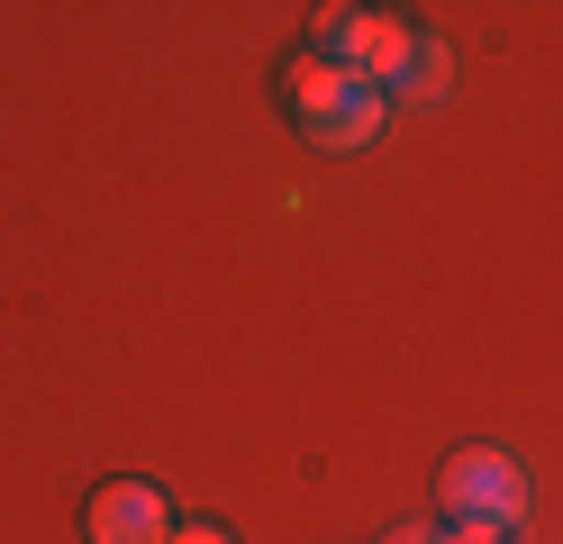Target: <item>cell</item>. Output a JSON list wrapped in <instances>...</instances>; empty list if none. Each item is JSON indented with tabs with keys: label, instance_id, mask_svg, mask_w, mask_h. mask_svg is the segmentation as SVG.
<instances>
[{
	"label": "cell",
	"instance_id": "1",
	"mask_svg": "<svg viewBox=\"0 0 563 544\" xmlns=\"http://www.w3.org/2000/svg\"><path fill=\"white\" fill-rule=\"evenodd\" d=\"M282 100H291L300 136L319 145V155H364V145L391 127V100H382L373 82H355L345 64H328L319 46L291 55V73H282Z\"/></svg>",
	"mask_w": 563,
	"mask_h": 544
},
{
	"label": "cell",
	"instance_id": "2",
	"mask_svg": "<svg viewBox=\"0 0 563 544\" xmlns=\"http://www.w3.org/2000/svg\"><path fill=\"white\" fill-rule=\"evenodd\" d=\"M437 508H445V526H527V471H518V454L464 445L445 463V481H437Z\"/></svg>",
	"mask_w": 563,
	"mask_h": 544
},
{
	"label": "cell",
	"instance_id": "3",
	"mask_svg": "<svg viewBox=\"0 0 563 544\" xmlns=\"http://www.w3.org/2000/svg\"><path fill=\"white\" fill-rule=\"evenodd\" d=\"M409 46H418V27H409V19H391V10H319V55H328V64H345L355 82H373L382 100H391Z\"/></svg>",
	"mask_w": 563,
	"mask_h": 544
},
{
	"label": "cell",
	"instance_id": "4",
	"mask_svg": "<svg viewBox=\"0 0 563 544\" xmlns=\"http://www.w3.org/2000/svg\"><path fill=\"white\" fill-rule=\"evenodd\" d=\"M173 526H183L173 499L155 481H136V471H128V481H100L91 508H82V535L91 544H173Z\"/></svg>",
	"mask_w": 563,
	"mask_h": 544
},
{
	"label": "cell",
	"instance_id": "5",
	"mask_svg": "<svg viewBox=\"0 0 563 544\" xmlns=\"http://www.w3.org/2000/svg\"><path fill=\"white\" fill-rule=\"evenodd\" d=\"M445 91H454V46H445V36H418L409 64H400V82H391V100H409V109H445Z\"/></svg>",
	"mask_w": 563,
	"mask_h": 544
},
{
	"label": "cell",
	"instance_id": "6",
	"mask_svg": "<svg viewBox=\"0 0 563 544\" xmlns=\"http://www.w3.org/2000/svg\"><path fill=\"white\" fill-rule=\"evenodd\" d=\"M437 544H518L509 526H437Z\"/></svg>",
	"mask_w": 563,
	"mask_h": 544
},
{
	"label": "cell",
	"instance_id": "7",
	"mask_svg": "<svg viewBox=\"0 0 563 544\" xmlns=\"http://www.w3.org/2000/svg\"><path fill=\"white\" fill-rule=\"evenodd\" d=\"M173 544H236L228 526H173Z\"/></svg>",
	"mask_w": 563,
	"mask_h": 544
},
{
	"label": "cell",
	"instance_id": "8",
	"mask_svg": "<svg viewBox=\"0 0 563 544\" xmlns=\"http://www.w3.org/2000/svg\"><path fill=\"white\" fill-rule=\"evenodd\" d=\"M391 544H437V526H400V535H391Z\"/></svg>",
	"mask_w": 563,
	"mask_h": 544
}]
</instances>
